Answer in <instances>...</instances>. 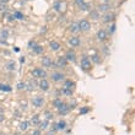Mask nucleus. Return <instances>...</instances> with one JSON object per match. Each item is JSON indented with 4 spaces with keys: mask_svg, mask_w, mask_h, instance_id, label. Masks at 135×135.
<instances>
[{
    "mask_svg": "<svg viewBox=\"0 0 135 135\" xmlns=\"http://www.w3.org/2000/svg\"><path fill=\"white\" fill-rule=\"evenodd\" d=\"M32 76L35 77H46L47 76V73L43 70V69H41V68H36V69H33L32 70Z\"/></svg>",
    "mask_w": 135,
    "mask_h": 135,
    "instance_id": "1",
    "label": "nucleus"
},
{
    "mask_svg": "<svg viewBox=\"0 0 135 135\" xmlns=\"http://www.w3.org/2000/svg\"><path fill=\"white\" fill-rule=\"evenodd\" d=\"M81 69L85 70V71H88L91 69V61H90V59L87 57H84L81 59Z\"/></svg>",
    "mask_w": 135,
    "mask_h": 135,
    "instance_id": "2",
    "label": "nucleus"
},
{
    "mask_svg": "<svg viewBox=\"0 0 135 135\" xmlns=\"http://www.w3.org/2000/svg\"><path fill=\"white\" fill-rule=\"evenodd\" d=\"M77 25H79V29L80 31H88L91 28V25H90V22L87 20H81Z\"/></svg>",
    "mask_w": 135,
    "mask_h": 135,
    "instance_id": "3",
    "label": "nucleus"
},
{
    "mask_svg": "<svg viewBox=\"0 0 135 135\" xmlns=\"http://www.w3.org/2000/svg\"><path fill=\"white\" fill-rule=\"evenodd\" d=\"M64 58L66 59V61H75V60H76V54H75L74 50H69L66 54H65Z\"/></svg>",
    "mask_w": 135,
    "mask_h": 135,
    "instance_id": "4",
    "label": "nucleus"
},
{
    "mask_svg": "<svg viewBox=\"0 0 135 135\" xmlns=\"http://www.w3.org/2000/svg\"><path fill=\"white\" fill-rule=\"evenodd\" d=\"M44 103V99H43V97H35L33 99H32V105L35 107H42V105Z\"/></svg>",
    "mask_w": 135,
    "mask_h": 135,
    "instance_id": "5",
    "label": "nucleus"
},
{
    "mask_svg": "<svg viewBox=\"0 0 135 135\" xmlns=\"http://www.w3.org/2000/svg\"><path fill=\"white\" fill-rule=\"evenodd\" d=\"M64 74H61V73H53L52 74V80L53 81H55V82H59V81H63L64 80Z\"/></svg>",
    "mask_w": 135,
    "mask_h": 135,
    "instance_id": "6",
    "label": "nucleus"
},
{
    "mask_svg": "<svg viewBox=\"0 0 135 135\" xmlns=\"http://www.w3.org/2000/svg\"><path fill=\"white\" fill-rule=\"evenodd\" d=\"M42 65L46 68H52L54 65V63L52 61V59L49 57H44V58H42Z\"/></svg>",
    "mask_w": 135,
    "mask_h": 135,
    "instance_id": "7",
    "label": "nucleus"
},
{
    "mask_svg": "<svg viewBox=\"0 0 135 135\" xmlns=\"http://www.w3.org/2000/svg\"><path fill=\"white\" fill-rule=\"evenodd\" d=\"M39 88L42 91H48L49 90V82L46 80V79H42L41 82H39Z\"/></svg>",
    "mask_w": 135,
    "mask_h": 135,
    "instance_id": "8",
    "label": "nucleus"
},
{
    "mask_svg": "<svg viewBox=\"0 0 135 135\" xmlns=\"http://www.w3.org/2000/svg\"><path fill=\"white\" fill-rule=\"evenodd\" d=\"M66 128V122L65 120H60V122H58L55 125H54V129L53 130H64Z\"/></svg>",
    "mask_w": 135,
    "mask_h": 135,
    "instance_id": "9",
    "label": "nucleus"
},
{
    "mask_svg": "<svg viewBox=\"0 0 135 135\" xmlns=\"http://www.w3.org/2000/svg\"><path fill=\"white\" fill-rule=\"evenodd\" d=\"M69 109H70V107L68 106V105H65V103H63L61 106L58 108V111H59V114H68V112H69Z\"/></svg>",
    "mask_w": 135,
    "mask_h": 135,
    "instance_id": "10",
    "label": "nucleus"
},
{
    "mask_svg": "<svg viewBox=\"0 0 135 135\" xmlns=\"http://www.w3.org/2000/svg\"><path fill=\"white\" fill-rule=\"evenodd\" d=\"M66 64H68V61L64 57H59L58 60H57V66L58 68H65Z\"/></svg>",
    "mask_w": 135,
    "mask_h": 135,
    "instance_id": "11",
    "label": "nucleus"
},
{
    "mask_svg": "<svg viewBox=\"0 0 135 135\" xmlns=\"http://www.w3.org/2000/svg\"><path fill=\"white\" fill-rule=\"evenodd\" d=\"M69 44H70L71 47L80 46V38H79V37H71V38H69Z\"/></svg>",
    "mask_w": 135,
    "mask_h": 135,
    "instance_id": "12",
    "label": "nucleus"
},
{
    "mask_svg": "<svg viewBox=\"0 0 135 135\" xmlns=\"http://www.w3.org/2000/svg\"><path fill=\"white\" fill-rule=\"evenodd\" d=\"M97 38L98 41H105L107 38V33L105 29H99L98 32H97Z\"/></svg>",
    "mask_w": 135,
    "mask_h": 135,
    "instance_id": "13",
    "label": "nucleus"
},
{
    "mask_svg": "<svg viewBox=\"0 0 135 135\" xmlns=\"http://www.w3.org/2000/svg\"><path fill=\"white\" fill-rule=\"evenodd\" d=\"M113 20H114V15L111 14V12H108V14H106V15L103 16V22H111V21H113Z\"/></svg>",
    "mask_w": 135,
    "mask_h": 135,
    "instance_id": "14",
    "label": "nucleus"
},
{
    "mask_svg": "<svg viewBox=\"0 0 135 135\" xmlns=\"http://www.w3.org/2000/svg\"><path fill=\"white\" fill-rule=\"evenodd\" d=\"M49 46H50V48L53 49L54 52H57V50L60 49V44H59L58 42H55V41H52V42L49 43Z\"/></svg>",
    "mask_w": 135,
    "mask_h": 135,
    "instance_id": "15",
    "label": "nucleus"
},
{
    "mask_svg": "<svg viewBox=\"0 0 135 135\" xmlns=\"http://www.w3.org/2000/svg\"><path fill=\"white\" fill-rule=\"evenodd\" d=\"M69 31H70V32H73V33L79 32V31H80V29H79V25L75 23V22H74V23H71V25L69 26Z\"/></svg>",
    "mask_w": 135,
    "mask_h": 135,
    "instance_id": "16",
    "label": "nucleus"
},
{
    "mask_svg": "<svg viewBox=\"0 0 135 135\" xmlns=\"http://www.w3.org/2000/svg\"><path fill=\"white\" fill-rule=\"evenodd\" d=\"M32 50H33L36 54H42V53H43V47H42V46H38V44H36V46L32 48Z\"/></svg>",
    "mask_w": 135,
    "mask_h": 135,
    "instance_id": "17",
    "label": "nucleus"
},
{
    "mask_svg": "<svg viewBox=\"0 0 135 135\" xmlns=\"http://www.w3.org/2000/svg\"><path fill=\"white\" fill-rule=\"evenodd\" d=\"M12 88L9 85H5V84H0V91H4V92H10Z\"/></svg>",
    "mask_w": 135,
    "mask_h": 135,
    "instance_id": "18",
    "label": "nucleus"
},
{
    "mask_svg": "<svg viewBox=\"0 0 135 135\" xmlns=\"http://www.w3.org/2000/svg\"><path fill=\"white\" fill-rule=\"evenodd\" d=\"M108 9H111V5L106 3V4H101L99 6H98V11H107Z\"/></svg>",
    "mask_w": 135,
    "mask_h": 135,
    "instance_id": "19",
    "label": "nucleus"
},
{
    "mask_svg": "<svg viewBox=\"0 0 135 135\" xmlns=\"http://www.w3.org/2000/svg\"><path fill=\"white\" fill-rule=\"evenodd\" d=\"M12 17H14V20H22L23 19V14L21 12V11H15L14 12V15H12Z\"/></svg>",
    "mask_w": 135,
    "mask_h": 135,
    "instance_id": "20",
    "label": "nucleus"
},
{
    "mask_svg": "<svg viewBox=\"0 0 135 135\" xmlns=\"http://www.w3.org/2000/svg\"><path fill=\"white\" fill-rule=\"evenodd\" d=\"M75 86V82L74 81H71V80H66L65 81V84H64V87H66V88H71L73 90V87Z\"/></svg>",
    "mask_w": 135,
    "mask_h": 135,
    "instance_id": "21",
    "label": "nucleus"
},
{
    "mask_svg": "<svg viewBox=\"0 0 135 135\" xmlns=\"http://www.w3.org/2000/svg\"><path fill=\"white\" fill-rule=\"evenodd\" d=\"M29 126V123L28 122H22L21 124H20V130H22V131H25V130H27Z\"/></svg>",
    "mask_w": 135,
    "mask_h": 135,
    "instance_id": "22",
    "label": "nucleus"
},
{
    "mask_svg": "<svg viewBox=\"0 0 135 135\" xmlns=\"http://www.w3.org/2000/svg\"><path fill=\"white\" fill-rule=\"evenodd\" d=\"M48 124H49V122L46 119V120H43V122H41V123H39V128H41L42 130H44V129H47V128H48Z\"/></svg>",
    "mask_w": 135,
    "mask_h": 135,
    "instance_id": "23",
    "label": "nucleus"
},
{
    "mask_svg": "<svg viewBox=\"0 0 135 135\" xmlns=\"http://www.w3.org/2000/svg\"><path fill=\"white\" fill-rule=\"evenodd\" d=\"M61 92H63L64 95H66V96H71V95H73V90H71V88H66V87H63Z\"/></svg>",
    "mask_w": 135,
    "mask_h": 135,
    "instance_id": "24",
    "label": "nucleus"
},
{
    "mask_svg": "<svg viewBox=\"0 0 135 135\" xmlns=\"http://www.w3.org/2000/svg\"><path fill=\"white\" fill-rule=\"evenodd\" d=\"M79 6H80V10H81V11H87L88 8H90V5H88L87 3H82V4H80Z\"/></svg>",
    "mask_w": 135,
    "mask_h": 135,
    "instance_id": "25",
    "label": "nucleus"
},
{
    "mask_svg": "<svg viewBox=\"0 0 135 135\" xmlns=\"http://www.w3.org/2000/svg\"><path fill=\"white\" fill-rule=\"evenodd\" d=\"M6 69H8V70H15V69H16L15 63H14V61H9V63L6 64Z\"/></svg>",
    "mask_w": 135,
    "mask_h": 135,
    "instance_id": "26",
    "label": "nucleus"
},
{
    "mask_svg": "<svg viewBox=\"0 0 135 135\" xmlns=\"http://www.w3.org/2000/svg\"><path fill=\"white\" fill-rule=\"evenodd\" d=\"M8 36H9V32H8L6 29H4V31L0 33V38L1 39H6L8 38Z\"/></svg>",
    "mask_w": 135,
    "mask_h": 135,
    "instance_id": "27",
    "label": "nucleus"
},
{
    "mask_svg": "<svg viewBox=\"0 0 135 135\" xmlns=\"http://www.w3.org/2000/svg\"><path fill=\"white\" fill-rule=\"evenodd\" d=\"M64 102H61V99H55L54 102H53V106L55 107V108H59V107L61 106Z\"/></svg>",
    "mask_w": 135,
    "mask_h": 135,
    "instance_id": "28",
    "label": "nucleus"
},
{
    "mask_svg": "<svg viewBox=\"0 0 135 135\" xmlns=\"http://www.w3.org/2000/svg\"><path fill=\"white\" fill-rule=\"evenodd\" d=\"M54 10L61 11V1H57V3L54 4Z\"/></svg>",
    "mask_w": 135,
    "mask_h": 135,
    "instance_id": "29",
    "label": "nucleus"
},
{
    "mask_svg": "<svg viewBox=\"0 0 135 135\" xmlns=\"http://www.w3.org/2000/svg\"><path fill=\"white\" fill-rule=\"evenodd\" d=\"M16 87H17V90H20V91H21V90H25V88H26V84H25V82H19Z\"/></svg>",
    "mask_w": 135,
    "mask_h": 135,
    "instance_id": "30",
    "label": "nucleus"
},
{
    "mask_svg": "<svg viewBox=\"0 0 135 135\" xmlns=\"http://www.w3.org/2000/svg\"><path fill=\"white\" fill-rule=\"evenodd\" d=\"M92 60L96 63V64H99L101 63V59H99V57L97 55V54H95V55H92Z\"/></svg>",
    "mask_w": 135,
    "mask_h": 135,
    "instance_id": "31",
    "label": "nucleus"
},
{
    "mask_svg": "<svg viewBox=\"0 0 135 135\" xmlns=\"http://www.w3.org/2000/svg\"><path fill=\"white\" fill-rule=\"evenodd\" d=\"M88 111H90V108H88V107H84V108H81V109H80V114H86Z\"/></svg>",
    "mask_w": 135,
    "mask_h": 135,
    "instance_id": "32",
    "label": "nucleus"
},
{
    "mask_svg": "<svg viewBox=\"0 0 135 135\" xmlns=\"http://www.w3.org/2000/svg\"><path fill=\"white\" fill-rule=\"evenodd\" d=\"M44 114H46V118H47V120H50V119H53V114H52L50 112H46Z\"/></svg>",
    "mask_w": 135,
    "mask_h": 135,
    "instance_id": "33",
    "label": "nucleus"
},
{
    "mask_svg": "<svg viewBox=\"0 0 135 135\" xmlns=\"http://www.w3.org/2000/svg\"><path fill=\"white\" fill-rule=\"evenodd\" d=\"M38 122H39V119H38V116H35L33 117V119H32V124H38Z\"/></svg>",
    "mask_w": 135,
    "mask_h": 135,
    "instance_id": "34",
    "label": "nucleus"
},
{
    "mask_svg": "<svg viewBox=\"0 0 135 135\" xmlns=\"http://www.w3.org/2000/svg\"><path fill=\"white\" fill-rule=\"evenodd\" d=\"M33 86H35V84H33V82H29L28 86H27V90H28V91H32V90H33Z\"/></svg>",
    "mask_w": 135,
    "mask_h": 135,
    "instance_id": "35",
    "label": "nucleus"
},
{
    "mask_svg": "<svg viewBox=\"0 0 135 135\" xmlns=\"http://www.w3.org/2000/svg\"><path fill=\"white\" fill-rule=\"evenodd\" d=\"M35 46H36V42H33V41H31V42L28 43V47H29V48H33Z\"/></svg>",
    "mask_w": 135,
    "mask_h": 135,
    "instance_id": "36",
    "label": "nucleus"
},
{
    "mask_svg": "<svg viewBox=\"0 0 135 135\" xmlns=\"http://www.w3.org/2000/svg\"><path fill=\"white\" fill-rule=\"evenodd\" d=\"M116 31V25H112V27L109 28V33H113Z\"/></svg>",
    "mask_w": 135,
    "mask_h": 135,
    "instance_id": "37",
    "label": "nucleus"
},
{
    "mask_svg": "<svg viewBox=\"0 0 135 135\" xmlns=\"http://www.w3.org/2000/svg\"><path fill=\"white\" fill-rule=\"evenodd\" d=\"M91 15H92V17H93V19H95V20H97V19H98V14H97V12H92Z\"/></svg>",
    "mask_w": 135,
    "mask_h": 135,
    "instance_id": "38",
    "label": "nucleus"
},
{
    "mask_svg": "<svg viewBox=\"0 0 135 135\" xmlns=\"http://www.w3.org/2000/svg\"><path fill=\"white\" fill-rule=\"evenodd\" d=\"M31 135H41V131H39V130H35Z\"/></svg>",
    "mask_w": 135,
    "mask_h": 135,
    "instance_id": "39",
    "label": "nucleus"
},
{
    "mask_svg": "<svg viewBox=\"0 0 135 135\" xmlns=\"http://www.w3.org/2000/svg\"><path fill=\"white\" fill-rule=\"evenodd\" d=\"M75 3H76L77 5H80V4H82V3H85V0H75Z\"/></svg>",
    "mask_w": 135,
    "mask_h": 135,
    "instance_id": "40",
    "label": "nucleus"
},
{
    "mask_svg": "<svg viewBox=\"0 0 135 135\" xmlns=\"http://www.w3.org/2000/svg\"><path fill=\"white\" fill-rule=\"evenodd\" d=\"M10 0H0V4H8Z\"/></svg>",
    "mask_w": 135,
    "mask_h": 135,
    "instance_id": "41",
    "label": "nucleus"
},
{
    "mask_svg": "<svg viewBox=\"0 0 135 135\" xmlns=\"http://www.w3.org/2000/svg\"><path fill=\"white\" fill-rule=\"evenodd\" d=\"M1 120H4V116H3V114L0 113V122H1Z\"/></svg>",
    "mask_w": 135,
    "mask_h": 135,
    "instance_id": "42",
    "label": "nucleus"
},
{
    "mask_svg": "<svg viewBox=\"0 0 135 135\" xmlns=\"http://www.w3.org/2000/svg\"><path fill=\"white\" fill-rule=\"evenodd\" d=\"M105 1H108V0H105Z\"/></svg>",
    "mask_w": 135,
    "mask_h": 135,
    "instance_id": "43",
    "label": "nucleus"
}]
</instances>
